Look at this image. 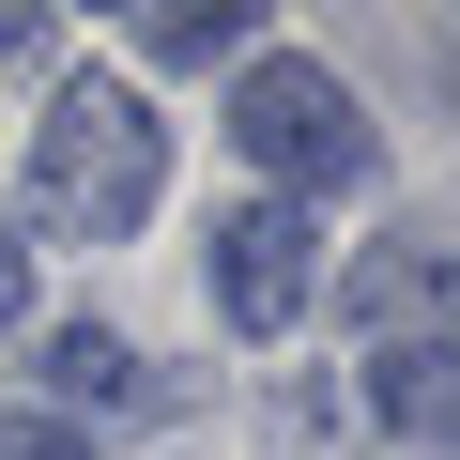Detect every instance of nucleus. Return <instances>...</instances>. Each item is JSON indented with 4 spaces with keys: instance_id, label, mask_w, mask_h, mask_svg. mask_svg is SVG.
<instances>
[{
    "instance_id": "1",
    "label": "nucleus",
    "mask_w": 460,
    "mask_h": 460,
    "mask_svg": "<svg viewBox=\"0 0 460 460\" xmlns=\"http://www.w3.org/2000/svg\"><path fill=\"white\" fill-rule=\"evenodd\" d=\"M154 199H169V123H154L123 77H62L47 123H31V230H62V246H123Z\"/></svg>"
},
{
    "instance_id": "2",
    "label": "nucleus",
    "mask_w": 460,
    "mask_h": 460,
    "mask_svg": "<svg viewBox=\"0 0 460 460\" xmlns=\"http://www.w3.org/2000/svg\"><path fill=\"white\" fill-rule=\"evenodd\" d=\"M230 138H246V169H261V184H277L292 215L384 169V138H368L353 77H338V62H307V47H261L246 77H230Z\"/></svg>"
},
{
    "instance_id": "3",
    "label": "nucleus",
    "mask_w": 460,
    "mask_h": 460,
    "mask_svg": "<svg viewBox=\"0 0 460 460\" xmlns=\"http://www.w3.org/2000/svg\"><path fill=\"white\" fill-rule=\"evenodd\" d=\"M323 292V230L292 199H246V215H215V323L230 338H292Z\"/></svg>"
},
{
    "instance_id": "4",
    "label": "nucleus",
    "mask_w": 460,
    "mask_h": 460,
    "mask_svg": "<svg viewBox=\"0 0 460 460\" xmlns=\"http://www.w3.org/2000/svg\"><path fill=\"white\" fill-rule=\"evenodd\" d=\"M368 414H384L399 445H460V338H384Z\"/></svg>"
},
{
    "instance_id": "5",
    "label": "nucleus",
    "mask_w": 460,
    "mask_h": 460,
    "mask_svg": "<svg viewBox=\"0 0 460 460\" xmlns=\"http://www.w3.org/2000/svg\"><path fill=\"white\" fill-rule=\"evenodd\" d=\"M338 307H353V323H399V338H445V323H429V307H445V246H429V230H399L384 261H353Z\"/></svg>"
},
{
    "instance_id": "6",
    "label": "nucleus",
    "mask_w": 460,
    "mask_h": 460,
    "mask_svg": "<svg viewBox=\"0 0 460 460\" xmlns=\"http://www.w3.org/2000/svg\"><path fill=\"white\" fill-rule=\"evenodd\" d=\"M47 399H62V429H77V414H123V399H138V353H123L108 323H47Z\"/></svg>"
},
{
    "instance_id": "7",
    "label": "nucleus",
    "mask_w": 460,
    "mask_h": 460,
    "mask_svg": "<svg viewBox=\"0 0 460 460\" xmlns=\"http://www.w3.org/2000/svg\"><path fill=\"white\" fill-rule=\"evenodd\" d=\"M138 47L154 62H230L246 47V0H169V16H138Z\"/></svg>"
},
{
    "instance_id": "8",
    "label": "nucleus",
    "mask_w": 460,
    "mask_h": 460,
    "mask_svg": "<svg viewBox=\"0 0 460 460\" xmlns=\"http://www.w3.org/2000/svg\"><path fill=\"white\" fill-rule=\"evenodd\" d=\"M0 460H93V445H77L62 414H0Z\"/></svg>"
},
{
    "instance_id": "9",
    "label": "nucleus",
    "mask_w": 460,
    "mask_h": 460,
    "mask_svg": "<svg viewBox=\"0 0 460 460\" xmlns=\"http://www.w3.org/2000/svg\"><path fill=\"white\" fill-rule=\"evenodd\" d=\"M31 323V246H16V215H0V338Z\"/></svg>"
}]
</instances>
